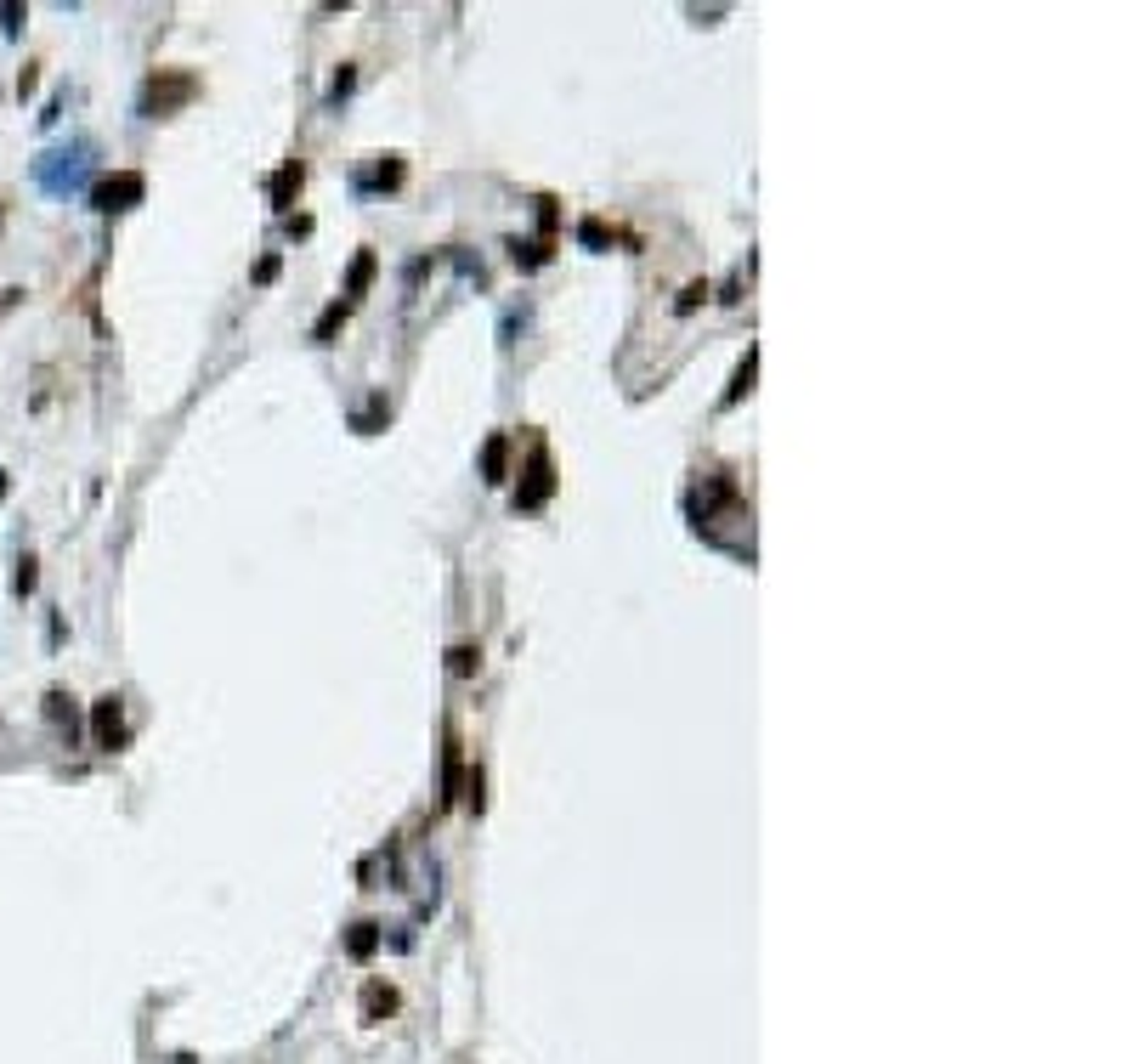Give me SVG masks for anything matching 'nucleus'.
<instances>
[{"instance_id":"f257e3e1","label":"nucleus","mask_w":1132,"mask_h":1064,"mask_svg":"<svg viewBox=\"0 0 1132 1064\" xmlns=\"http://www.w3.org/2000/svg\"><path fill=\"white\" fill-rule=\"evenodd\" d=\"M136 198H142V176L136 170H119V176H108L96 187V210H130Z\"/></svg>"},{"instance_id":"7ed1b4c3","label":"nucleus","mask_w":1132,"mask_h":1064,"mask_svg":"<svg viewBox=\"0 0 1132 1064\" xmlns=\"http://www.w3.org/2000/svg\"><path fill=\"white\" fill-rule=\"evenodd\" d=\"M386 1014H397V991H391V986H380V980H374V986H369V991H363V1020H369V1025H380V1020H386Z\"/></svg>"},{"instance_id":"0eeeda50","label":"nucleus","mask_w":1132,"mask_h":1064,"mask_svg":"<svg viewBox=\"0 0 1132 1064\" xmlns=\"http://www.w3.org/2000/svg\"><path fill=\"white\" fill-rule=\"evenodd\" d=\"M471 668H476V645H459L454 651V674H471Z\"/></svg>"},{"instance_id":"20e7f679","label":"nucleus","mask_w":1132,"mask_h":1064,"mask_svg":"<svg viewBox=\"0 0 1132 1064\" xmlns=\"http://www.w3.org/2000/svg\"><path fill=\"white\" fill-rule=\"evenodd\" d=\"M505 459H510V442H505V437H493V442H488V454H482V465H488V482H505Z\"/></svg>"},{"instance_id":"6e6552de","label":"nucleus","mask_w":1132,"mask_h":1064,"mask_svg":"<svg viewBox=\"0 0 1132 1064\" xmlns=\"http://www.w3.org/2000/svg\"><path fill=\"white\" fill-rule=\"evenodd\" d=\"M28 589H34V560L17 566V594H28Z\"/></svg>"},{"instance_id":"39448f33","label":"nucleus","mask_w":1132,"mask_h":1064,"mask_svg":"<svg viewBox=\"0 0 1132 1064\" xmlns=\"http://www.w3.org/2000/svg\"><path fill=\"white\" fill-rule=\"evenodd\" d=\"M374 946H380V929H374V923H357V929H352V940H346V952H352V957H374Z\"/></svg>"},{"instance_id":"1a4fd4ad","label":"nucleus","mask_w":1132,"mask_h":1064,"mask_svg":"<svg viewBox=\"0 0 1132 1064\" xmlns=\"http://www.w3.org/2000/svg\"><path fill=\"white\" fill-rule=\"evenodd\" d=\"M0 493H6V476H0Z\"/></svg>"},{"instance_id":"f03ea898","label":"nucleus","mask_w":1132,"mask_h":1064,"mask_svg":"<svg viewBox=\"0 0 1132 1064\" xmlns=\"http://www.w3.org/2000/svg\"><path fill=\"white\" fill-rule=\"evenodd\" d=\"M91 725H96V742H102V747H119V742H125V708H119V696H102L96 713H91Z\"/></svg>"},{"instance_id":"423d86ee","label":"nucleus","mask_w":1132,"mask_h":1064,"mask_svg":"<svg viewBox=\"0 0 1132 1064\" xmlns=\"http://www.w3.org/2000/svg\"><path fill=\"white\" fill-rule=\"evenodd\" d=\"M369 278H374V255H357V266H352V283H346V289H352V295H363V289H369Z\"/></svg>"}]
</instances>
